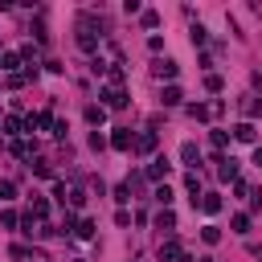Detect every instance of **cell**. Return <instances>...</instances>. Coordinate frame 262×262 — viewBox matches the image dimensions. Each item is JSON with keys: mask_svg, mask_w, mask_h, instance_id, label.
I'll return each mask as SVG.
<instances>
[{"mask_svg": "<svg viewBox=\"0 0 262 262\" xmlns=\"http://www.w3.org/2000/svg\"><path fill=\"white\" fill-rule=\"evenodd\" d=\"M16 196V184L12 180H0V201H12Z\"/></svg>", "mask_w": 262, "mask_h": 262, "instance_id": "cell-27", "label": "cell"}, {"mask_svg": "<svg viewBox=\"0 0 262 262\" xmlns=\"http://www.w3.org/2000/svg\"><path fill=\"white\" fill-rule=\"evenodd\" d=\"M74 233H78V237H94V221H90V217H82V221L74 225Z\"/></svg>", "mask_w": 262, "mask_h": 262, "instance_id": "cell-19", "label": "cell"}, {"mask_svg": "<svg viewBox=\"0 0 262 262\" xmlns=\"http://www.w3.org/2000/svg\"><path fill=\"white\" fill-rule=\"evenodd\" d=\"M156 229L172 233V229H176V213H172V209H160V213H156Z\"/></svg>", "mask_w": 262, "mask_h": 262, "instance_id": "cell-8", "label": "cell"}, {"mask_svg": "<svg viewBox=\"0 0 262 262\" xmlns=\"http://www.w3.org/2000/svg\"><path fill=\"white\" fill-rule=\"evenodd\" d=\"M8 254H12V258H16V262H25V258H29V254H33V250H29V246H12V250H8Z\"/></svg>", "mask_w": 262, "mask_h": 262, "instance_id": "cell-35", "label": "cell"}, {"mask_svg": "<svg viewBox=\"0 0 262 262\" xmlns=\"http://www.w3.org/2000/svg\"><path fill=\"white\" fill-rule=\"evenodd\" d=\"M168 172H172V164H168L164 156H156V160L147 164V180H168Z\"/></svg>", "mask_w": 262, "mask_h": 262, "instance_id": "cell-5", "label": "cell"}, {"mask_svg": "<svg viewBox=\"0 0 262 262\" xmlns=\"http://www.w3.org/2000/svg\"><path fill=\"white\" fill-rule=\"evenodd\" d=\"M254 164H258V168H262V147H254Z\"/></svg>", "mask_w": 262, "mask_h": 262, "instance_id": "cell-36", "label": "cell"}, {"mask_svg": "<svg viewBox=\"0 0 262 262\" xmlns=\"http://www.w3.org/2000/svg\"><path fill=\"white\" fill-rule=\"evenodd\" d=\"M29 213H33V217H45V213H49V201H45V196H33V209H29Z\"/></svg>", "mask_w": 262, "mask_h": 262, "instance_id": "cell-25", "label": "cell"}, {"mask_svg": "<svg viewBox=\"0 0 262 262\" xmlns=\"http://www.w3.org/2000/svg\"><path fill=\"white\" fill-rule=\"evenodd\" d=\"M102 106L123 111V106H127V90H123V86H106V90H102Z\"/></svg>", "mask_w": 262, "mask_h": 262, "instance_id": "cell-2", "label": "cell"}, {"mask_svg": "<svg viewBox=\"0 0 262 262\" xmlns=\"http://www.w3.org/2000/svg\"><path fill=\"white\" fill-rule=\"evenodd\" d=\"M111 147H115V151H131V147H135V135H131L127 127H119V131L111 135Z\"/></svg>", "mask_w": 262, "mask_h": 262, "instance_id": "cell-3", "label": "cell"}, {"mask_svg": "<svg viewBox=\"0 0 262 262\" xmlns=\"http://www.w3.org/2000/svg\"><path fill=\"white\" fill-rule=\"evenodd\" d=\"M184 188H188V192H201V180H196V172H188V176H184Z\"/></svg>", "mask_w": 262, "mask_h": 262, "instance_id": "cell-33", "label": "cell"}, {"mask_svg": "<svg viewBox=\"0 0 262 262\" xmlns=\"http://www.w3.org/2000/svg\"><path fill=\"white\" fill-rule=\"evenodd\" d=\"M229 229L233 233H250V213H233L229 217Z\"/></svg>", "mask_w": 262, "mask_h": 262, "instance_id": "cell-13", "label": "cell"}, {"mask_svg": "<svg viewBox=\"0 0 262 262\" xmlns=\"http://www.w3.org/2000/svg\"><path fill=\"white\" fill-rule=\"evenodd\" d=\"M115 201L127 205V201H131V184H119V188H115Z\"/></svg>", "mask_w": 262, "mask_h": 262, "instance_id": "cell-29", "label": "cell"}, {"mask_svg": "<svg viewBox=\"0 0 262 262\" xmlns=\"http://www.w3.org/2000/svg\"><path fill=\"white\" fill-rule=\"evenodd\" d=\"M20 127H25V123H20L16 115H8V119H4V135H20Z\"/></svg>", "mask_w": 262, "mask_h": 262, "instance_id": "cell-22", "label": "cell"}, {"mask_svg": "<svg viewBox=\"0 0 262 262\" xmlns=\"http://www.w3.org/2000/svg\"><path fill=\"white\" fill-rule=\"evenodd\" d=\"M188 115H192V119H196V123H205V119H209V115H213V106H196V102H192V106H188Z\"/></svg>", "mask_w": 262, "mask_h": 262, "instance_id": "cell-21", "label": "cell"}, {"mask_svg": "<svg viewBox=\"0 0 262 262\" xmlns=\"http://www.w3.org/2000/svg\"><path fill=\"white\" fill-rule=\"evenodd\" d=\"M16 66H20V53H12V49H8V53H0V70H4V74H12Z\"/></svg>", "mask_w": 262, "mask_h": 262, "instance_id": "cell-15", "label": "cell"}, {"mask_svg": "<svg viewBox=\"0 0 262 262\" xmlns=\"http://www.w3.org/2000/svg\"><path fill=\"white\" fill-rule=\"evenodd\" d=\"M201 209H205L209 217H213V213H221V196H217V192H205V196H201Z\"/></svg>", "mask_w": 262, "mask_h": 262, "instance_id": "cell-12", "label": "cell"}, {"mask_svg": "<svg viewBox=\"0 0 262 262\" xmlns=\"http://www.w3.org/2000/svg\"><path fill=\"white\" fill-rule=\"evenodd\" d=\"M201 237H205V246H217V242H221V229H217V225H205Z\"/></svg>", "mask_w": 262, "mask_h": 262, "instance_id": "cell-20", "label": "cell"}, {"mask_svg": "<svg viewBox=\"0 0 262 262\" xmlns=\"http://www.w3.org/2000/svg\"><path fill=\"white\" fill-rule=\"evenodd\" d=\"M156 25H160V12L147 8V12H143V29H156Z\"/></svg>", "mask_w": 262, "mask_h": 262, "instance_id": "cell-28", "label": "cell"}, {"mask_svg": "<svg viewBox=\"0 0 262 262\" xmlns=\"http://www.w3.org/2000/svg\"><path fill=\"white\" fill-rule=\"evenodd\" d=\"M176 70H180L176 61H156V66H151V74H156V78H168V82L176 78Z\"/></svg>", "mask_w": 262, "mask_h": 262, "instance_id": "cell-9", "label": "cell"}, {"mask_svg": "<svg viewBox=\"0 0 262 262\" xmlns=\"http://www.w3.org/2000/svg\"><path fill=\"white\" fill-rule=\"evenodd\" d=\"M209 143H213V147H217V151H221V147H225V143H229V131H209Z\"/></svg>", "mask_w": 262, "mask_h": 262, "instance_id": "cell-23", "label": "cell"}, {"mask_svg": "<svg viewBox=\"0 0 262 262\" xmlns=\"http://www.w3.org/2000/svg\"><path fill=\"white\" fill-rule=\"evenodd\" d=\"M156 201H160V209H168V205H172V188L160 184V188H156Z\"/></svg>", "mask_w": 262, "mask_h": 262, "instance_id": "cell-24", "label": "cell"}, {"mask_svg": "<svg viewBox=\"0 0 262 262\" xmlns=\"http://www.w3.org/2000/svg\"><path fill=\"white\" fill-rule=\"evenodd\" d=\"M33 172H37L41 180H49V176H53V168H49V160H37V164H33Z\"/></svg>", "mask_w": 262, "mask_h": 262, "instance_id": "cell-26", "label": "cell"}, {"mask_svg": "<svg viewBox=\"0 0 262 262\" xmlns=\"http://www.w3.org/2000/svg\"><path fill=\"white\" fill-rule=\"evenodd\" d=\"M180 160H184L188 168H196V164H201V147H196L192 139H188V143H180Z\"/></svg>", "mask_w": 262, "mask_h": 262, "instance_id": "cell-7", "label": "cell"}, {"mask_svg": "<svg viewBox=\"0 0 262 262\" xmlns=\"http://www.w3.org/2000/svg\"><path fill=\"white\" fill-rule=\"evenodd\" d=\"M102 119H106V106H86V123H94V127H98Z\"/></svg>", "mask_w": 262, "mask_h": 262, "instance_id": "cell-17", "label": "cell"}, {"mask_svg": "<svg viewBox=\"0 0 262 262\" xmlns=\"http://www.w3.org/2000/svg\"><path fill=\"white\" fill-rule=\"evenodd\" d=\"M70 205L82 209V205H86V192H82V188H70Z\"/></svg>", "mask_w": 262, "mask_h": 262, "instance_id": "cell-30", "label": "cell"}, {"mask_svg": "<svg viewBox=\"0 0 262 262\" xmlns=\"http://www.w3.org/2000/svg\"><path fill=\"white\" fill-rule=\"evenodd\" d=\"M180 98H184L180 86H168V90H164V106H180Z\"/></svg>", "mask_w": 262, "mask_h": 262, "instance_id": "cell-16", "label": "cell"}, {"mask_svg": "<svg viewBox=\"0 0 262 262\" xmlns=\"http://www.w3.org/2000/svg\"><path fill=\"white\" fill-rule=\"evenodd\" d=\"M16 221H20V217H16V213H12V209H4V213H0V225H4V229H12V225H16Z\"/></svg>", "mask_w": 262, "mask_h": 262, "instance_id": "cell-31", "label": "cell"}, {"mask_svg": "<svg viewBox=\"0 0 262 262\" xmlns=\"http://www.w3.org/2000/svg\"><path fill=\"white\" fill-rule=\"evenodd\" d=\"M205 86H209V90H213V94H217V90H221V86H225V82H221V74H209V78H205Z\"/></svg>", "mask_w": 262, "mask_h": 262, "instance_id": "cell-32", "label": "cell"}, {"mask_svg": "<svg viewBox=\"0 0 262 262\" xmlns=\"http://www.w3.org/2000/svg\"><path fill=\"white\" fill-rule=\"evenodd\" d=\"M53 196H57V201L66 205V196H70V188H66V180H57V184H53Z\"/></svg>", "mask_w": 262, "mask_h": 262, "instance_id": "cell-34", "label": "cell"}, {"mask_svg": "<svg viewBox=\"0 0 262 262\" xmlns=\"http://www.w3.org/2000/svg\"><path fill=\"white\" fill-rule=\"evenodd\" d=\"M233 139H237V143H254V139H258V127H254V123H237V127H233Z\"/></svg>", "mask_w": 262, "mask_h": 262, "instance_id": "cell-6", "label": "cell"}, {"mask_svg": "<svg viewBox=\"0 0 262 262\" xmlns=\"http://www.w3.org/2000/svg\"><path fill=\"white\" fill-rule=\"evenodd\" d=\"M78 262H82V258H78Z\"/></svg>", "mask_w": 262, "mask_h": 262, "instance_id": "cell-38", "label": "cell"}, {"mask_svg": "<svg viewBox=\"0 0 262 262\" xmlns=\"http://www.w3.org/2000/svg\"><path fill=\"white\" fill-rule=\"evenodd\" d=\"M78 49H86V53H94V49H98L94 20H90V16H82V20H78Z\"/></svg>", "mask_w": 262, "mask_h": 262, "instance_id": "cell-1", "label": "cell"}, {"mask_svg": "<svg viewBox=\"0 0 262 262\" xmlns=\"http://www.w3.org/2000/svg\"><path fill=\"white\" fill-rule=\"evenodd\" d=\"M201 262H213V258H201Z\"/></svg>", "mask_w": 262, "mask_h": 262, "instance_id": "cell-37", "label": "cell"}, {"mask_svg": "<svg viewBox=\"0 0 262 262\" xmlns=\"http://www.w3.org/2000/svg\"><path fill=\"white\" fill-rule=\"evenodd\" d=\"M217 164H221V168H217V176H221V180H233V176H237V160H225V156H217Z\"/></svg>", "mask_w": 262, "mask_h": 262, "instance_id": "cell-10", "label": "cell"}, {"mask_svg": "<svg viewBox=\"0 0 262 262\" xmlns=\"http://www.w3.org/2000/svg\"><path fill=\"white\" fill-rule=\"evenodd\" d=\"M131 151H139V156H151V151H156V131H139Z\"/></svg>", "mask_w": 262, "mask_h": 262, "instance_id": "cell-4", "label": "cell"}, {"mask_svg": "<svg viewBox=\"0 0 262 262\" xmlns=\"http://www.w3.org/2000/svg\"><path fill=\"white\" fill-rule=\"evenodd\" d=\"M12 156H16V160H29V156H33V143L16 139V143H12Z\"/></svg>", "mask_w": 262, "mask_h": 262, "instance_id": "cell-18", "label": "cell"}, {"mask_svg": "<svg viewBox=\"0 0 262 262\" xmlns=\"http://www.w3.org/2000/svg\"><path fill=\"white\" fill-rule=\"evenodd\" d=\"M172 258H180V246H176V242L168 237V242L160 246V262H172Z\"/></svg>", "mask_w": 262, "mask_h": 262, "instance_id": "cell-14", "label": "cell"}, {"mask_svg": "<svg viewBox=\"0 0 262 262\" xmlns=\"http://www.w3.org/2000/svg\"><path fill=\"white\" fill-rule=\"evenodd\" d=\"M29 127H37V131H49V127H57V123H53V115H49V111H41V115H33V119H29Z\"/></svg>", "mask_w": 262, "mask_h": 262, "instance_id": "cell-11", "label": "cell"}]
</instances>
